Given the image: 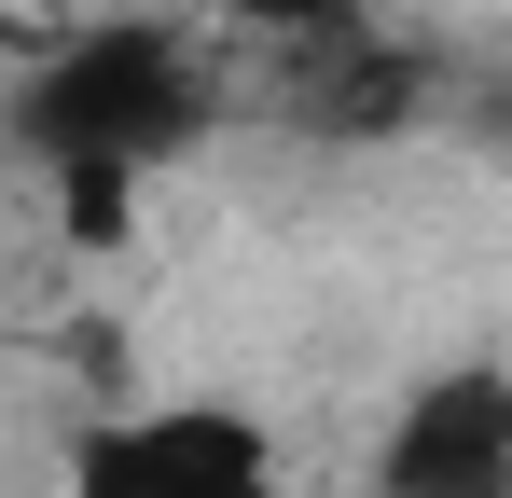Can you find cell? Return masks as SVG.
Returning a JSON list of instances; mask_svg holds the SVG:
<instances>
[{"mask_svg": "<svg viewBox=\"0 0 512 498\" xmlns=\"http://www.w3.org/2000/svg\"><path fill=\"white\" fill-rule=\"evenodd\" d=\"M222 111H236V83L194 42V14H97V28H56L14 70V153L42 166L70 249H125L139 236V194Z\"/></svg>", "mask_w": 512, "mask_h": 498, "instance_id": "1", "label": "cell"}, {"mask_svg": "<svg viewBox=\"0 0 512 498\" xmlns=\"http://www.w3.org/2000/svg\"><path fill=\"white\" fill-rule=\"evenodd\" d=\"M70 498H291L250 402H125L70 443Z\"/></svg>", "mask_w": 512, "mask_h": 498, "instance_id": "2", "label": "cell"}, {"mask_svg": "<svg viewBox=\"0 0 512 498\" xmlns=\"http://www.w3.org/2000/svg\"><path fill=\"white\" fill-rule=\"evenodd\" d=\"M374 498H512V360H443L374 429Z\"/></svg>", "mask_w": 512, "mask_h": 498, "instance_id": "3", "label": "cell"}, {"mask_svg": "<svg viewBox=\"0 0 512 498\" xmlns=\"http://www.w3.org/2000/svg\"><path fill=\"white\" fill-rule=\"evenodd\" d=\"M277 111L305 139H374V125L416 111V70H388V42H319V56H291V97Z\"/></svg>", "mask_w": 512, "mask_h": 498, "instance_id": "4", "label": "cell"}, {"mask_svg": "<svg viewBox=\"0 0 512 498\" xmlns=\"http://www.w3.org/2000/svg\"><path fill=\"white\" fill-rule=\"evenodd\" d=\"M194 14L250 28V42H277V56H319V42H374L402 0H194Z\"/></svg>", "mask_w": 512, "mask_h": 498, "instance_id": "5", "label": "cell"}]
</instances>
